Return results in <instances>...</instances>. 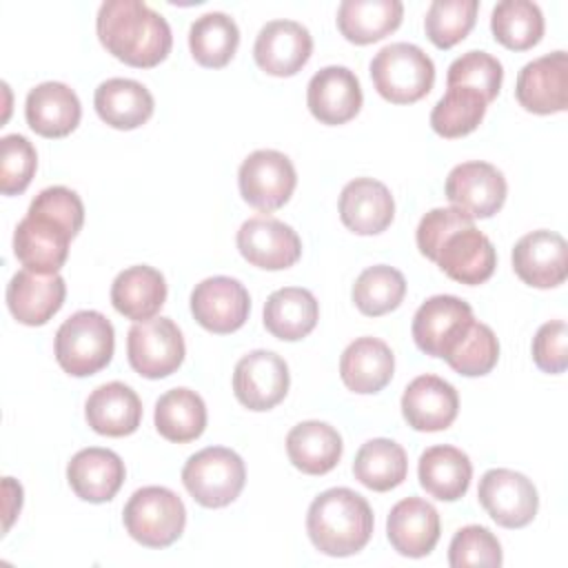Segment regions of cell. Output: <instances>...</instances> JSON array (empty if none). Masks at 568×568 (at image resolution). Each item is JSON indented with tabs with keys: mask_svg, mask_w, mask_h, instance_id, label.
<instances>
[{
	"mask_svg": "<svg viewBox=\"0 0 568 568\" xmlns=\"http://www.w3.org/2000/svg\"><path fill=\"white\" fill-rule=\"evenodd\" d=\"M84 224V204L67 186H47L29 204L13 231L18 262L36 273H58L69 255V242Z\"/></svg>",
	"mask_w": 568,
	"mask_h": 568,
	"instance_id": "6da1fadb",
	"label": "cell"
},
{
	"mask_svg": "<svg viewBox=\"0 0 568 568\" xmlns=\"http://www.w3.org/2000/svg\"><path fill=\"white\" fill-rule=\"evenodd\" d=\"M95 31L102 47L124 64L149 69L160 64L173 44L164 16L142 0H106L98 9Z\"/></svg>",
	"mask_w": 568,
	"mask_h": 568,
	"instance_id": "7a4b0ae2",
	"label": "cell"
},
{
	"mask_svg": "<svg viewBox=\"0 0 568 568\" xmlns=\"http://www.w3.org/2000/svg\"><path fill=\"white\" fill-rule=\"evenodd\" d=\"M373 524L368 501L351 488L320 493L306 513V532L313 546L331 557L359 552L373 535Z\"/></svg>",
	"mask_w": 568,
	"mask_h": 568,
	"instance_id": "3957f363",
	"label": "cell"
},
{
	"mask_svg": "<svg viewBox=\"0 0 568 568\" xmlns=\"http://www.w3.org/2000/svg\"><path fill=\"white\" fill-rule=\"evenodd\" d=\"M115 348L111 322L98 311H78L55 333V359L73 377H89L102 371Z\"/></svg>",
	"mask_w": 568,
	"mask_h": 568,
	"instance_id": "277c9868",
	"label": "cell"
},
{
	"mask_svg": "<svg viewBox=\"0 0 568 568\" xmlns=\"http://www.w3.org/2000/svg\"><path fill=\"white\" fill-rule=\"evenodd\" d=\"M371 78L384 100L410 104L433 89L435 64L417 44L393 42L371 60Z\"/></svg>",
	"mask_w": 568,
	"mask_h": 568,
	"instance_id": "5b68a950",
	"label": "cell"
},
{
	"mask_svg": "<svg viewBox=\"0 0 568 568\" xmlns=\"http://www.w3.org/2000/svg\"><path fill=\"white\" fill-rule=\"evenodd\" d=\"M122 521L138 544L146 548H166L182 537L186 508L171 488L144 486L129 497L122 510Z\"/></svg>",
	"mask_w": 568,
	"mask_h": 568,
	"instance_id": "8992f818",
	"label": "cell"
},
{
	"mask_svg": "<svg viewBox=\"0 0 568 568\" xmlns=\"http://www.w3.org/2000/svg\"><path fill=\"white\" fill-rule=\"evenodd\" d=\"M246 468L242 457L224 446H209L191 455L182 468V484L204 508H224L244 488Z\"/></svg>",
	"mask_w": 568,
	"mask_h": 568,
	"instance_id": "52a82bcc",
	"label": "cell"
},
{
	"mask_svg": "<svg viewBox=\"0 0 568 568\" xmlns=\"http://www.w3.org/2000/svg\"><path fill=\"white\" fill-rule=\"evenodd\" d=\"M184 337L171 317H151L135 322L126 333V357L135 373L160 379L184 362Z\"/></svg>",
	"mask_w": 568,
	"mask_h": 568,
	"instance_id": "ba28073f",
	"label": "cell"
},
{
	"mask_svg": "<svg viewBox=\"0 0 568 568\" xmlns=\"http://www.w3.org/2000/svg\"><path fill=\"white\" fill-rule=\"evenodd\" d=\"M237 184L246 204L268 213L291 200L297 173L288 155L275 149H260L246 155L240 164Z\"/></svg>",
	"mask_w": 568,
	"mask_h": 568,
	"instance_id": "9c48e42d",
	"label": "cell"
},
{
	"mask_svg": "<svg viewBox=\"0 0 568 568\" xmlns=\"http://www.w3.org/2000/svg\"><path fill=\"white\" fill-rule=\"evenodd\" d=\"M430 262H435L450 280L477 286L495 273L497 253L493 242L475 229L473 220H466L446 233Z\"/></svg>",
	"mask_w": 568,
	"mask_h": 568,
	"instance_id": "30bf717a",
	"label": "cell"
},
{
	"mask_svg": "<svg viewBox=\"0 0 568 568\" xmlns=\"http://www.w3.org/2000/svg\"><path fill=\"white\" fill-rule=\"evenodd\" d=\"M479 504L504 528L528 526L539 508L537 488L532 481L510 468H490L479 479Z\"/></svg>",
	"mask_w": 568,
	"mask_h": 568,
	"instance_id": "8fae6325",
	"label": "cell"
},
{
	"mask_svg": "<svg viewBox=\"0 0 568 568\" xmlns=\"http://www.w3.org/2000/svg\"><path fill=\"white\" fill-rule=\"evenodd\" d=\"M506 178L488 162H462L446 178V197L453 209L473 220L493 217L506 202Z\"/></svg>",
	"mask_w": 568,
	"mask_h": 568,
	"instance_id": "7c38bea8",
	"label": "cell"
},
{
	"mask_svg": "<svg viewBox=\"0 0 568 568\" xmlns=\"http://www.w3.org/2000/svg\"><path fill=\"white\" fill-rule=\"evenodd\" d=\"M251 311V297L235 277L213 275L195 284L191 293V313L195 322L217 335L233 333L244 326Z\"/></svg>",
	"mask_w": 568,
	"mask_h": 568,
	"instance_id": "4fadbf2b",
	"label": "cell"
},
{
	"mask_svg": "<svg viewBox=\"0 0 568 568\" xmlns=\"http://www.w3.org/2000/svg\"><path fill=\"white\" fill-rule=\"evenodd\" d=\"M288 366L273 351H251L233 371V393L248 410H271L288 393Z\"/></svg>",
	"mask_w": 568,
	"mask_h": 568,
	"instance_id": "5bb4252c",
	"label": "cell"
},
{
	"mask_svg": "<svg viewBox=\"0 0 568 568\" xmlns=\"http://www.w3.org/2000/svg\"><path fill=\"white\" fill-rule=\"evenodd\" d=\"M237 248L248 264L264 271L288 268L302 255L300 235L271 215L248 217L237 231Z\"/></svg>",
	"mask_w": 568,
	"mask_h": 568,
	"instance_id": "9a60e30c",
	"label": "cell"
},
{
	"mask_svg": "<svg viewBox=\"0 0 568 568\" xmlns=\"http://www.w3.org/2000/svg\"><path fill=\"white\" fill-rule=\"evenodd\" d=\"M517 102L537 115L568 109V55L552 51L521 67L515 84Z\"/></svg>",
	"mask_w": 568,
	"mask_h": 568,
	"instance_id": "2e32d148",
	"label": "cell"
},
{
	"mask_svg": "<svg viewBox=\"0 0 568 568\" xmlns=\"http://www.w3.org/2000/svg\"><path fill=\"white\" fill-rule=\"evenodd\" d=\"M473 320L468 302L455 295H433L413 317V339L426 355L444 357Z\"/></svg>",
	"mask_w": 568,
	"mask_h": 568,
	"instance_id": "e0dca14e",
	"label": "cell"
},
{
	"mask_svg": "<svg viewBox=\"0 0 568 568\" xmlns=\"http://www.w3.org/2000/svg\"><path fill=\"white\" fill-rule=\"evenodd\" d=\"M313 53L308 29L295 20L266 22L253 44V58L262 71L275 78L295 75Z\"/></svg>",
	"mask_w": 568,
	"mask_h": 568,
	"instance_id": "ac0fdd59",
	"label": "cell"
},
{
	"mask_svg": "<svg viewBox=\"0 0 568 568\" xmlns=\"http://www.w3.org/2000/svg\"><path fill=\"white\" fill-rule=\"evenodd\" d=\"M517 277L535 288L559 286L568 275V246L555 231H532L519 237L513 248Z\"/></svg>",
	"mask_w": 568,
	"mask_h": 568,
	"instance_id": "d6986e66",
	"label": "cell"
},
{
	"mask_svg": "<svg viewBox=\"0 0 568 568\" xmlns=\"http://www.w3.org/2000/svg\"><path fill=\"white\" fill-rule=\"evenodd\" d=\"M362 87L348 67H324L306 87V104L315 120L322 124H344L362 109Z\"/></svg>",
	"mask_w": 568,
	"mask_h": 568,
	"instance_id": "ffe728a7",
	"label": "cell"
},
{
	"mask_svg": "<svg viewBox=\"0 0 568 568\" xmlns=\"http://www.w3.org/2000/svg\"><path fill=\"white\" fill-rule=\"evenodd\" d=\"M67 284L58 273L18 271L7 284V306L24 326L47 324L64 304Z\"/></svg>",
	"mask_w": 568,
	"mask_h": 568,
	"instance_id": "44dd1931",
	"label": "cell"
},
{
	"mask_svg": "<svg viewBox=\"0 0 568 568\" xmlns=\"http://www.w3.org/2000/svg\"><path fill=\"white\" fill-rule=\"evenodd\" d=\"M457 410L459 397L455 386L437 375H419L404 388L402 415L415 430H446L455 422Z\"/></svg>",
	"mask_w": 568,
	"mask_h": 568,
	"instance_id": "7402d4cb",
	"label": "cell"
},
{
	"mask_svg": "<svg viewBox=\"0 0 568 568\" xmlns=\"http://www.w3.org/2000/svg\"><path fill=\"white\" fill-rule=\"evenodd\" d=\"M342 224L357 235H377L395 217V202L386 184L373 178H355L339 193Z\"/></svg>",
	"mask_w": 568,
	"mask_h": 568,
	"instance_id": "603a6c76",
	"label": "cell"
},
{
	"mask_svg": "<svg viewBox=\"0 0 568 568\" xmlns=\"http://www.w3.org/2000/svg\"><path fill=\"white\" fill-rule=\"evenodd\" d=\"M124 475L126 470L120 455L98 446L78 450L67 466L71 490L91 504L111 501L120 490Z\"/></svg>",
	"mask_w": 568,
	"mask_h": 568,
	"instance_id": "cb8c5ba5",
	"label": "cell"
},
{
	"mask_svg": "<svg viewBox=\"0 0 568 568\" xmlns=\"http://www.w3.org/2000/svg\"><path fill=\"white\" fill-rule=\"evenodd\" d=\"M386 535L399 555L426 557L439 541V515L426 499L406 497L390 508Z\"/></svg>",
	"mask_w": 568,
	"mask_h": 568,
	"instance_id": "d4e9b609",
	"label": "cell"
},
{
	"mask_svg": "<svg viewBox=\"0 0 568 568\" xmlns=\"http://www.w3.org/2000/svg\"><path fill=\"white\" fill-rule=\"evenodd\" d=\"M24 118L31 131L42 138L69 135L82 118V104L75 91L62 82H42L27 93Z\"/></svg>",
	"mask_w": 568,
	"mask_h": 568,
	"instance_id": "484cf974",
	"label": "cell"
},
{
	"mask_svg": "<svg viewBox=\"0 0 568 568\" xmlns=\"http://www.w3.org/2000/svg\"><path fill=\"white\" fill-rule=\"evenodd\" d=\"M393 351L377 337H357L339 357V377L344 386L359 395L379 393L393 379Z\"/></svg>",
	"mask_w": 568,
	"mask_h": 568,
	"instance_id": "4316f807",
	"label": "cell"
},
{
	"mask_svg": "<svg viewBox=\"0 0 568 568\" xmlns=\"http://www.w3.org/2000/svg\"><path fill=\"white\" fill-rule=\"evenodd\" d=\"M84 417L98 435L124 437L138 430L142 422V402L131 386L109 382L89 395Z\"/></svg>",
	"mask_w": 568,
	"mask_h": 568,
	"instance_id": "83f0119b",
	"label": "cell"
},
{
	"mask_svg": "<svg viewBox=\"0 0 568 568\" xmlns=\"http://www.w3.org/2000/svg\"><path fill=\"white\" fill-rule=\"evenodd\" d=\"M166 300L164 275L146 264L129 266L111 284L113 308L133 322H144L158 315Z\"/></svg>",
	"mask_w": 568,
	"mask_h": 568,
	"instance_id": "f1b7e54d",
	"label": "cell"
},
{
	"mask_svg": "<svg viewBox=\"0 0 568 568\" xmlns=\"http://www.w3.org/2000/svg\"><path fill=\"white\" fill-rule=\"evenodd\" d=\"M93 106L100 120L109 126L131 131L142 126L153 115L155 102L142 82L129 78H109L95 89Z\"/></svg>",
	"mask_w": 568,
	"mask_h": 568,
	"instance_id": "f546056e",
	"label": "cell"
},
{
	"mask_svg": "<svg viewBox=\"0 0 568 568\" xmlns=\"http://www.w3.org/2000/svg\"><path fill=\"white\" fill-rule=\"evenodd\" d=\"M417 477L430 497L439 501H457L470 486L473 464L468 455L455 446H430L419 457Z\"/></svg>",
	"mask_w": 568,
	"mask_h": 568,
	"instance_id": "4dcf8cb0",
	"label": "cell"
},
{
	"mask_svg": "<svg viewBox=\"0 0 568 568\" xmlns=\"http://www.w3.org/2000/svg\"><path fill=\"white\" fill-rule=\"evenodd\" d=\"M320 317L315 295L302 286H284L268 295L264 304L266 331L284 342H297L306 337Z\"/></svg>",
	"mask_w": 568,
	"mask_h": 568,
	"instance_id": "1f68e13d",
	"label": "cell"
},
{
	"mask_svg": "<svg viewBox=\"0 0 568 568\" xmlns=\"http://www.w3.org/2000/svg\"><path fill=\"white\" fill-rule=\"evenodd\" d=\"M339 433L317 419L293 426L286 435V453L291 464L306 475H324L333 470L342 457Z\"/></svg>",
	"mask_w": 568,
	"mask_h": 568,
	"instance_id": "d6a6232c",
	"label": "cell"
},
{
	"mask_svg": "<svg viewBox=\"0 0 568 568\" xmlns=\"http://www.w3.org/2000/svg\"><path fill=\"white\" fill-rule=\"evenodd\" d=\"M399 0H344L337 7V29L353 44H371L402 24Z\"/></svg>",
	"mask_w": 568,
	"mask_h": 568,
	"instance_id": "836d02e7",
	"label": "cell"
},
{
	"mask_svg": "<svg viewBox=\"0 0 568 568\" xmlns=\"http://www.w3.org/2000/svg\"><path fill=\"white\" fill-rule=\"evenodd\" d=\"M155 428L173 444L197 439L206 428L204 399L191 388L166 390L155 402Z\"/></svg>",
	"mask_w": 568,
	"mask_h": 568,
	"instance_id": "e575fe53",
	"label": "cell"
},
{
	"mask_svg": "<svg viewBox=\"0 0 568 568\" xmlns=\"http://www.w3.org/2000/svg\"><path fill=\"white\" fill-rule=\"evenodd\" d=\"M406 473L408 459L404 448L386 437L368 439L362 444L353 462L355 479L377 493H386L399 486L406 479Z\"/></svg>",
	"mask_w": 568,
	"mask_h": 568,
	"instance_id": "d590c367",
	"label": "cell"
},
{
	"mask_svg": "<svg viewBox=\"0 0 568 568\" xmlns=\"http://www.w3.org/2000/svg\"><path fill=\"white\" fill-rule=\"evenodd\" d=\"M240 44L235 20L222 11H209L193 20L189 29V49L197 64L220 69L231 62Z\"/></svg>",
	"mask_w": 568,
	"mask_h": 568,
	"instance_id": "8d00e7d4",
	"label": "cell"
},
{
	"mask_svg": "<svg viewBox=\"0 0 568 568\" xmlns=\"http://www.w3.org/2000/svg\"><path fill=\"white\" fill-rule=\"evenodd\" d=\"M490 29L506 49L526 51L544 36V13L530 0H501L493 7Z\"/></svg>",
	"mask_w": 568,
	"mask_h": 568,
	"instance_id": "74e56055",
	"label": "cell"
},
{
	"mask_svg": "<svg viewBox=\"0 0 568 568\" xmlns=\"http://www.w3.org/2000/svg\"><path fill=\"white\" fill-rule=\"evenodd\" d=\"M486 98L468 87H448L430 111V126L442 138L473 133L486 115Z\"/></svg>",
	"mask_w": 568,
	"mask_h": 568,
	"instance_id": "f35d334b",
	"label": "cell"
},
{
	"mask_svg": "<svg viewBox=\"0 0 568 568\" xmlns=\"http://www.w3.org/2000/svg\"><path fill=\"white\" fill-rule=\"evenodd\" d=\"M406 295L404 275L388 266L375 264L359 273L353 284V302L359 313L368 317H379L395 311Z\"/></svg>",
	"mask_w": 568,
	"mask_h": 568,
	"instance_id": "ab89813d",
	"label": "cell"
},
{
	"mask_svg": "<svg viewBox=\"0 0 568 568\" xmlns=\"http://www.w3.org/2000/svg\"><path fill=\"white\" fill-rule=\"evenodd\" d=\"M442 359L464 377H481L495 368L499 359V342L488 324L473 320Z\"/></svg>",
	"mask_w": 568,
	"mask_h": 568,
	"instance_id": "60d3db41",
	"label": "cell"
},
{
	"mask_svg": "<svg viewBox=\"0 0 568 568\" xmlns=\"http://www.w3.org/2000/svg\"><path fill=\"white\" fill-rule=\"evenodd\" d=\"M477 11V0H433L424 18V31L437 49H450L470 33Z\"/></svg>",
	"mask_w": 568,
	"mask_h": 568,
	"instance_id": "b9f144b4",
	"label": "cell"
},
{
	"mask_svg": "<svg viewBox=\"0 0 568 568\" xmlns=\"http://www.w3.org/2000/svg\"><path fill=\"white\" fill-rule=\"evenodd\" d=\"M501 80L504 67L495 55L486 51H468L448 67L446 87H468L481 93L490 104L501 89Z\"/></svg>",
	"mask_w": 568,
	"mask_h": 568,
	"instance_id": "7bdbcfd3",
	"label": "cell"
},
{
	"mask_svg": "<svg viewBox=\"0 0 568 568\" xmlns=\"http://www.w3.org/2000/svg\"><path fill=\"white\" fill-rule=\"evenodd\" d=\"M501 546L497 537L477 524L464 526L455 532L448 546V564L453 568H468V566H501Z\"/></svg>",
	"mask_w": 568,
	"mask_h": 568,
	"instance_id": "ee69618b",
	"label": "cell"
},
{
	"mask_svg": "<svg viewBox=\"0 0 568 568\" xmlns=\"http://www.w3.org/2000/svg\"><path fill=\"white\" fill-rule=\"evenodd\" d=\"M0 191L2 195H18L33 180L38 166L36 149L24 135L11 133L0 140Z\"/></svg>",
	"mask_w": 568,
	"mask_h": 568,
	"instance_id": "f6af8a7d",
	"label": "cell"
},
{
	"mask_svg": "<svg viewBox=\"0 0 568 568\" xmlns=\"http://www.w3.org/2000/svg\"><path fill=\"white\" fill-rule=\"evenodd\" d=\"M532 359L537 368L550 375H559L568 368V328L564 320L539 326L532 337Z\"/></svg>",
	"mask_w": 568,
	"mask_h": 568,
	"instance_id": "bcb514c9",
	"label": "cell"
}]
</instances>
